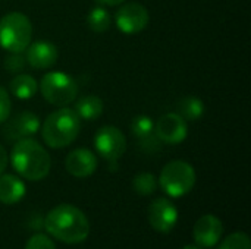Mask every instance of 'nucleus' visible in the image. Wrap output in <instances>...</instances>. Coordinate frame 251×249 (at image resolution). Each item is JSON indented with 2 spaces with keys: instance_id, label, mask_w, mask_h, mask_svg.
Listing matches in <instances>:
<instances>
[{
  "instance_id": "nucleus-1",
  "label": "nucleus",
  "mask_w": 251,
  "mask_h": 249,
  "mask_svg": "<svg viewBox=\"0 0 251 249\" xmlns=\"http://www.w3.org/2000/svg\"><path fill=\"white\" fill-rule=\"evenodd\" d=\"M44 227L54 239L68 245L82 244L90 235L87 216L71 204H60L51 208L44 217Z\"/></svg>"
},
{
  "instance_id": "nucleus-2",
  "label": "nucleus",
  "mask_w": 251,
  "mask_h": 249,
  "mask_svg": "<svg viewBox=\"0 0 251 249\" xmlns=\"http://www.w3.org/2000/svg\"><path fill=\"white\" fill-rule=\"evenodd\" d=\"M10 163L21 178L32 182L47 178L51 169L47 150L32 138L16 141L10 153Z\"/></svg>"
},
{
  "instance_id": "nucleus-3",
  "label": "nucleus",
  "mask_w": 251,
  "mask_h": 249,
  "mask_svg": "<svg viewBox=\"0 0 251 249\" xmlns=\"http://www.w3.org/2000/svg\"><path fill=\"white\" fill-rule=\"evenodd\" d=\"M81 131V119L69 107H59L50 113L43 126L41 136L46 145L50 148L59 150L71 145Z\"/></svg>"
},
{
  "instance_id": "nucleus-4",
  "label": "nucleus",
  "mask_w": 251,
  "mask_h": 249,
  "mask_svg": "<svg viewBox=\"0 0 251 249\" xmlns=\"http://www.w3.org/2000/svg\"><path fill=\"white\" fill-rule=\"evenodd\" d=\"M32 38V25L21 12H9L0 19V47L9 53H24Z\"/></svg>"
},
{
  "instance_id": "nucleus-5",
  "label": "nucleus",
  "mask_w": 251,
  "mask_h": 249,
  "mask_svg": "<svg viewBox=\"0 0 251 249\" xmlns=\"http://www.w3.org/2000/svg\"><path fill=\"white\" fill-rule=\"evenodd\" d=\"M196 179V170L190 163L184 160H174L162 169L159 185L166 195L179 198L193 191Z\"/></svg>"
},
{
  "instance_id": "nucleus-6",
  "label": "nucleus",
  "mask_w": 251,
  "mask_h": 249,
  "mask_svg": "<svg viewBox=\"0 0 251 249\" xmlns=\"http://www.w3.org/2000/svg\"><path fill=\"white\" fill-rule=\"evenodd\" d=\"M44 100L57 107H66L75 101L78 94L76 81L60 70H53L41 78L38 85Z\"/></svg>"
},
{
  "instance_id": "nucleus-7",
  "label": "nucleus",
  "mask_w": 251,
  "mask_h": 249,
  "mask_svg": "<svg viewBox=\"0 0 251 249\" xmlns=\"http://www.w3.org/2000/svg\"><path fill=\"white\" fill-rule=\"evenodd\" d=\"M96 151L103 157L113 169L118 166V160L126 151V138L121 129L112 125L101 126L94 135Z\"/></svg>"
},
{
  "instance_id": "nucleus-8",
  "label": "nucleus",
  "mask_w": 251,
  "mask_h": 249,
  "mask_svg": "<svg viewBox=\"0 0 251 249\" xmlns=\"http://www.w3.org/2000/svg\"><path fill=\"white\" fill-rule=\"evenodd\" d=\"M150 21L149 10L146 6L137 1H129L122 4V7L115 15L116 26L124 34H138L147 28Z\"/></svg>"
},
{
  "instance_id": "nucleus-9",
  "label": "nucleus",
  "mask_w": 251,
  "mask_h": 249,
  "mask_svg": "<svg viewBox=\"0 0 251 249\" xmlns=\"http://www.w3.org/2000/svg\"><path fill=\"white\" fill-rule=\"evenodd\" d=\"M154 134L162 141V144L178 145L187 139L188 125L178 113H166L154 123Z\"/></svg>"
},
{
  "instance_id": "nucleus-10",
  "label": "nucleus",
  "mask_w": 251,
  "mask_h": 249,
  "mask_svg": "<svg viewBox=\"0 0 251 249\" xmlns=\"http://www.w3.org/2000/svg\"><path fill=\"white\" fill-rule=\"evenodd\" d=\"M151 227L159 233H171L178 223V210L168 198L154 200L147 211Z\"/></svg>"
},
{
  "instance_id": "nucleus-11",
  "label": "nucleus",
  "mask_w": 251,
  "mask_h": 249,
  "mask_svg": "<svg viewBox=\"0 0 251 249\" xmlns=\"http://www.w3.org/2000/svg\"><path fill=\"white\" fill-rule=\"evenodd\" d=\"M40 131V119L32 112H19L15 116H9L4 122L3 136L7 141H19L31 138Z\"/></svg>"
},
{
  "instance_id": "nucleus-12",
  "label": "nucleus",
  "mask_w": 251,
  "mask_h": 249,
  "mask_svg": "<svg viewBox=\"0 0 251 249\" xmlns=\"http://www.w3.org/2000/svg\"><path fill=\"white\" fill-rule=\"evenodd\" d=\"M224 235V225L219 217L213 214L201 216L193 229V236L200 248H213L221 242Z\"/></svg>"
},
{
  "instance_id": "nucleus-13",
  "label": "nucleus",
  "mask_w": 251,
  "mask_h": 249,
  "mask_svg": "<svg viewBox=\"0 0 251 249\" xmlns=\"http://www.w3.org/2000/svg\"><path fill=\"white\" fill-rule=\"evenodd\" d=\"M59 57L57 47L46 40L29 43L25 48V62L34 69H50Z\"/></svg>"
},
{
  "instance_id": "nucleus-14",
  "label": "nucleus",
  "mask_w": 251,
  "mask_h": 249,
  "mask_svg": "<svg viewBox=\"0 0 251 249\" xmlns=\"http://www.w3.org/2000/svg\"><path fill=\"white\" fill-rule=\"evenodd\" d=\"M66 172L74 178H88L97 169V157L87 148H76L66 156L65 160Z\"/></svg>"
},
{
  "instance_id": "nucleus-15",
  "label": "nucleus",
  "mask_w": 251,
  "mask_h": 249,
  "mask_svg": "<svg viewBox=\"0 0 251 249\" xmlns=\"http://www.w3.org/2000/svg\"><path fill=\"white\" fill-rule=\"evenodd\" d=\"M26 188L22 179L15 175H0V203L12 205L25 197Z\"/></svg>"
},
{
  "instance_id": "nucleus-16",
  "label": "nucleus",
  "mask_w": 251,
  "mask_h": 249,
  "mask_svg": "<svg viewBox=\"0 0 251 249\" xmlns=\"http://www.w3.org/2000/svg\"><path fill=\"white\" fill-rule=\"evenodd\" d=\"M103 109H104L103 100L97 95L90 94V95H84L75 101L74 112L82 120H96L101 116Z\"/></svg>"
},
{
  "instance_id": "nucleus-17",
  "label": "nucleus",
  "mask_w": 251,
  "mask_h": 249,
  "mask_svg": "<svg viewBox=\"0 0 251 249\" xmlns=\"http://www.w3.org/2000/svg\"><path fill=\"white\" fill-rule=\"evenodd\" d=\"M12 95L19 100H29L38 92V82L34 76L26 73H18L9 84Z\"/></svg>"
},
{
  "instance_id": "nucleus-18",
  "label": "nucleus",
  "mask_w": 251,
  "mask_h": 249,
  "mask_svg": "<svg viewBox=\"0 0 251 249\" xmlns=\"http://www.w3.org/2000/svg\"><path fill=\"white\" fill-rule=\"evenodd\" d=\"M204 110H206L204 103L200 98L193 97V95L182 97L176 103V107H175V113H178L187 122L199 120L204 114Z\"/></svg>"
},
{
  "instance_id": "nucleus-19",
  "label": "nucleus",
  "mask_w": 251,
  "mask_h": 249,
  "mask_svg": "<svg viewBox=\"0 0 251 249\" xmlns=\"http://www.w3.org/2000/svg\"><path fill=\"white\" fill-rule=\"evenodd\" d=\"M112 18L106 7L103 6H96L90 10L87 15V26L94 31V32H104L110 28Z\"/></svg>"
},
{
  "instance_id": "nucleus-20",
  "label": "nucleus",
  "mask_w": 251,
  "mask_h": 249,
  "mask_svg": "<svg viewBox=\"0 0 251 249\" xmlns=\"http://www.w3.org/2000/svg\"><path fill=\"white\" fill-rule=\"evenodd\" d=\"M132 188L137 194L143 195V197H147V195H151L156 188H157V181H156V176L150 172H143V173H138L134 179H132Z\"/></svg>"
},
{
  "instance_id": "nucleus-21",
  "label": "nucleus",
  "mask_w": 251,
  "mask_h": 249,
  "mask_svg": "<svg viewBox=\"0 0 251 249\" xmlns=\"http://www.w3.org/2000/svg\"><path fill=\"white\" fill-rule=\"evenodd\" d=\"M131 132L137 139H143L151 134H154V122L150 116L140 114L131 122Z\"/></svg>"
},
{
  "instance_id": "nucleus-22",
  "label": "nucleus",
  "mask_w": 251,
  "mask_h": 249,
  "mask_svg": "<svg viewBox=\"0 0 251 249\" xmlns=\"http://www.w3.org/2000/svg\"><path fill=\"white\" fill-rule=\"evenodd\" d=\"M216 249H251L250 238L244 232H235L225 238Z\"/></svg>"
},
{
  "instance_id": "nucleus-23",
  "label": "nucleus",
  "mask_w": 251,
  "mask_h": 249,
  "mask_svg": "<svg viewBox=\"0 0 251 249\" xmlns=\"http://www.w3.org/2000/svg\"><path fill=\"white\" fill-rule=\"evenodd\" d=\"M25 65H26V62H25V57L22 56V53H9L4 57V62H3L4 69L9 73H13V75L21 73L24 70Z\"/></svg>"
},
{
  "instance_id": "nucleus-24",
  "label": "nucleus",
  "mask_w": 251,
  "mask_h": 249,
  "mask_svg": "<svg viewBox=\"0 0 251 249\" xmlns=\"http://www.w3.org/2000/svg\"><path fill=\"white\" fill-rule=\"evenodd\" d=\"M25 249H56V245L49 236L43 233H37L28 239Z\"/></svg>"
},
{
  "instance_id": "nucleus-25",
  "label": "nucleus",
  "mask_w": 251,
  "mask_h": 249,
  "mask_svg": "<svg viewBox=\"0 0 251 249\" xmlns=\"http://www.w3.org/2000/svg\"><path fill=\"white\" fill-rule=\"evenodd\" d=\"M10 110H12L10 97L7 91L3 87H0V125L7 120V117L10 116Z\"/></svg>"
},
{
  "instance_id": "nucleus-26",
  "label": "nucleus",
  "mask_w": 251,
  "mask_h": 249,
  "mask_svg": "<svg viewBox=\"0 0 251 249\" xmlns=\"http://www.w3.org/2000/svg\"><path fill=\"white\" fill-rule=\"evenodd\" d=\"M138 144L147 153H156V151H159L162 148V141L157 138L156 134H151V135H149V136H146L143 139H138Z\"/></svg>"
},
{
  "instance_id": "nucleus-27",
  "label": "nucleus",
  "mask_w": 251,
  "mask_h": 249,
  "mask_svg": "<svg viewBox=\"0 0 251 249\" xmlns=\"http://www.w3.org/2000/svg\"><path fill=\"white\" fill-rule=\"evenodd\" d=\"M7 161H9L7 153H6L4 147L0 145V175L4 173V170H6V167H7Z\"/></svg>"
},
{
  "instance_id": "nucleus-28",
  "label": "nucleus",
  "mask_w": 251,
  "mask_h": 249,
  "mask_svg": "<svg viewBox=\"0 0 251 249\" xmlns=\"http://www.w3.org/2000/svg\"><path fill=\"white\" fill-rule=\"evenodd\" d=\"M100 4H104V6H118V4H122L125 0H97Z\"/></svg>"
},
{
  "instance_id": "nucleus-29",
  "label": "nucleus",
  "mask_w": 251,
  "mask_h": 249,
  "mask_svg": "<svg viewBox=\"0 0 251 249\" xmlns=\"http://www.w3.org/2000/svg\"><path fill=\"white\" fill-rule=\"evenodd\" d=\"M182 249H200L199 247H194V245H187V247H184Z\"/></svg>"
}]
</instances>
